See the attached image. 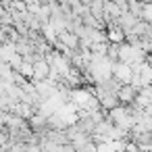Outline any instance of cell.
<instances>
[{
	"instance_id": "cell-4",
	"label": "cell",
	"mask_w": 152,
	"mask_h": 152,
	"mask_svg": "<svg viewBox=\"0 0 152 152\" xmlns=\"http://www.w3.org/2000/svg\"><path fill=\"white\" fill-rule=\"evenodd\" d=\"M50 71H52V67H50V63H48L46 58L36 61V63H34V81L48 79V77H50Z\"/></svg>"
},
{
	"instance_id": "cell-2",
	"label": "cell",
	"mask_w": 152,
	"mask_h": 152,
	"mask_svg": "<svg viewBox=\"0 0 152 152\" xmlns=\"http://www.w3.org/2000/svg\"><path fill=\"white\" fill-rule=\"evenodd\" d=\"M117 96H119V102H121V104L133 106L135 100H137V96H140V88H135L133 83H123Z\"/></svg>"
},
{
	"instance_id": "cell-6",
	"label": "cell",
	"mask_w": 152,
	"mask_h": 152,
	"mask_svg": "<svg viewBox=\"0 0 152 152\" xmlns=\"http://www.w3.org/2000/svg\"><path fill=\"white\" fill-rule=\"evenodd\" d=\"M23 2H25V4H34V2H40V0H23ZM40 4H42V2H40Z\"/></svg>"
},
{
	"instance_id": "cell-3",
	"label": "cell",
	"mask_w": 152,
	"mask_h": 152,
	"mask_svg": "<svg viewBox=\"0 0 152 152\" xmlns=\"http://www.w3.org/2000/svg\"><path fill=\"white\" fill-rule=\"evenodd\" d=\"M142 19L137 17V15H133L131 11H125V13H121V17H119V27L125 31V36H129V34H133V29H135V25L140 23Z\"/></svg>"
},
{
	"instance_id": "cell-5",
	"label": "cell",
	"mask_w": 152,
	"mask_h": 152,
	"mask_svg": "<svg viewBox=\"0 0 152 152\" xmlns=\"http://www.w3.org/2000/svg\"><path fill=\"white\" fill-rule=\"evenodd\" d=\"M58 40H61L67 48H71V50H79L81 40H79V36H75L73 31H63V34H58Z\"/></svg>"
},
{
	"instance_id": "cell-1",
	"label": "cell",
	"mask_w": 152,
	"mask_h": 152,
	"mask_svg": "<svg viewBox=\"0 0 152 152\" xmlns=\"http://www.w3.org/2000/svg\"><path fill=\"white\" fill-rule=\"evenodd\" d=\"M133 75H135V71H133L131 65H127V63H123V61H117V63L113 65V77H117L121 83H131Z\"/></svg>"
},
{
	"instance_id": "cell-7",
	"label": "cell",
	"mask_w": 152,
	"mask_h": 152,
	"mask_svg": "<svg viewBox=\"0 0 152 152\" xmlns=\"http://www.w3.org/2000/svg\"><path fill=\"white\" fill-rule=\"evenodd\" d=\"M140 152H152V148H142Z\"/></svg>"
}]
</instances>
